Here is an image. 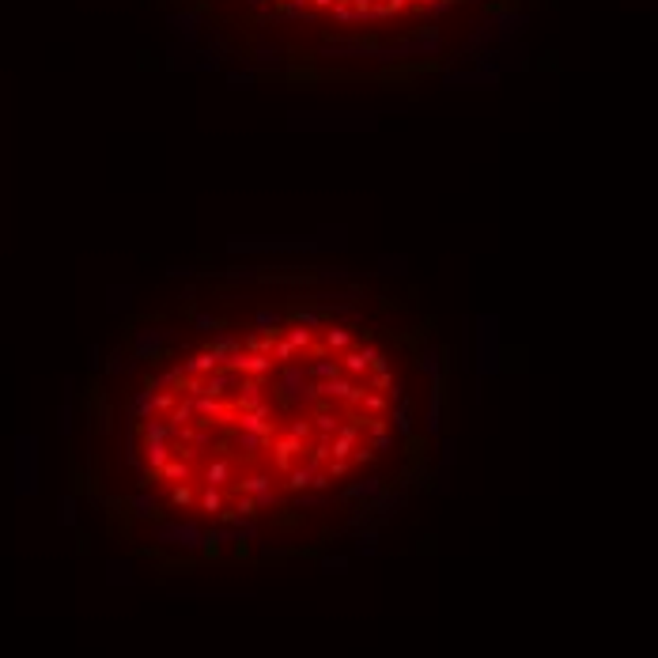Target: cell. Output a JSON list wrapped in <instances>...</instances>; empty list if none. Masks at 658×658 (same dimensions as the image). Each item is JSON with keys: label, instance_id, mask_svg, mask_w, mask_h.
I'll return each mask as SVG.
<instances>
[{"label": "cell", "instance_id": "6da1fadb", "mask_svg": "<svg viewBox=\"0 0 658 658\" xmlns=\"http://www.w3.org/2000/svg\"><path fill=\"white\" fill-rule=\"evenodd\" d=\"M412 356L398 337L333 303H288L212 326L156 356L133 393L129 454L140 488L216 522L246 465L265 458L277 495L307 503L371 469L412 435Z\"/></svg>", "mask_w": 658, "mask_h": 658}]
</instances>
